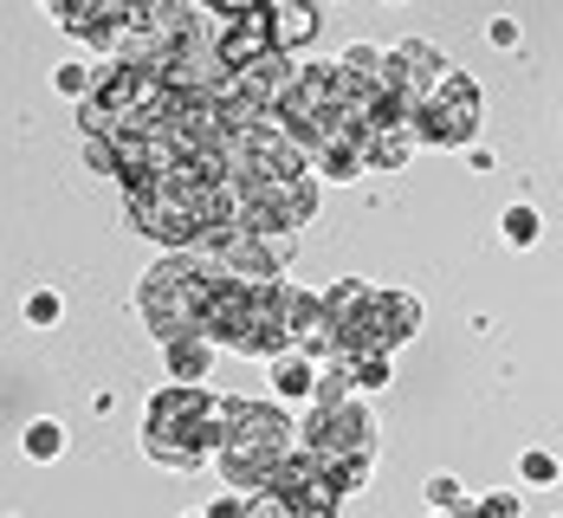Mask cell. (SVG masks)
<instances>
[{
    "label": "cell",
    "instance_id": "cell-1",
    "mask_svg": "<svg viewBox=\"0 0 563 518\" xmlns=\"http://www.w3.org/2000/svg\"><path fill=\"white\" fill-rule=\"evenodd\" d=\"M369 117H376V98H363V91L343 78L338 58H311V65H291V85H285L273 123L318 156V150H331V143H363Z\"/></svg>",
    "mask_w": 563,
    "mask_h": 518
},
{
    "label": "cell",
    "instance_id": "cell-2",
    "mask_svg": "<svg viewBox=\"0 0 563 518\" xmlns=\"http://www.w3.org/2000/svg\"><path fill=\"white\" fill-rule=\"evenodd\" d=\"M195 331L214 350H240V356L273 363V356L291 350V279H279V286H246V279H221L214 273Z\"/></svg>",
    "mask_w": 563,
    "mask_h": 518
},
{
    "label": "cell",
    "instance_id": "cell-3",
    "mask_svg": "<svg viewBox=\"0 0 563 518\" xmlns=\"http://www.w3.org/2000/svg\"><path fill=\"white\" fill-rule=\"evenodd\" d=\"M298 454V415L273 396H227V428H221V466L227 493H266L279 480V466Z\"/></svg>",
    "mask_w": 563,
    "mask_h": 518
},
{
    "label": "cell",
    "instance_id": "cell-4",
    "mask_svg": "<svg viewBox=\"0 0 563 518\" xmlns=\"http://www.w3.org/2000/svg\"><path fill=\"white\" fill-rule=\"evenodd\" d=\"M221 428H227V396L214 389H181L163 383L150 408H143V454L169 473H195V466H214L221 454Z\"/></svg>",
    "mask_w": 563,
    "mask_h": 518
},
{
    "label": "cell",
    "instance_id": "cell-5",
    "mask_svg": "<svg viewBox=\"0 0 563 518\" xmlns=\"http://www.w3.org/2000/svg\"><path fill=\"white\" fill-rule=\"evenodd\" d=\"M208 286H214V266H208L201 253H169V260H156V266L143 273V286H136V318L169 344V338H181V331L201 324Z\"/></svg>",
    "mask_w": 563,
    "mask_h": 518
},
{
    "label": "cell",
    "instance_id": "cell-6",
    "mask_svg": "<svg viewBox=\"0 0 563 518\" xmlns=\"http://www.w3.org/2000/svg\"><path fill=\"white\" fill-rule=\"evenodd\" d=\"M298 448H311L318 461H376V415L363 396L343 403H311L298 415Z\"/></svg>",
    "mask_w": 563,
    "mask_h": 518
},
{
    "label": "cell",
    "instance_id": "cell-7",
    "mask_svg": "<svg viewBox=\"0 0 563 518\" xmlns=\"http://www.w3.org/2000/svg\"><path fill=\"white\" fill-rule=\"evenodd\" d=\"M298 175H311V150L298 136H285L279 123H253L227 150V181L233 188H279V181H298Z\"/></svg>",
    "mask_w": 563,
    "mask_h": 518
},
{
    "label": "cell",
    "instance_id": "cell-8",
    "mask_svg": "<svg viewBox=\"0 0 563 518\" xmlns=\"http://www.w3.org/2000/svg\"><path fill=\"white\" fill-rule=\"evenodd\" d=\"M415 130H421V143L460 150V156H466V150L479 143V78L453 65L448 78H441V91L415 111Z\"/></svg>",
    "mask_w": 563,
    "mask_h": 518
},
{
    "label": "cell",
    "instance_id": "cell-9",
    "mask_svg": "<svg viewBox=\"0 0 563 518\" xmlns=\"http://www.w3.org/2000/svg\"><path fill=\"white\" fill-rule=\"evenodd\" d=\"M221 279H246V286H279L285 279V253L291 240H273V233H253V228H221L208 233V246H195Z\"/></svg>",
    "mask_w": 563,
    "mask_h": 518
},
{
    "label": "cell",
    "instance_id": "cell-10",
    "mask_svg": "<svg viewBox=\"0 0 563 518\" xmlns=\"http://www.w3.org/2000/svg\"><path fill=\"white\" fill-rule=\"evenodd\" d=\"M266 493L291 499L298 513H343V486H338V473H331V461H318L311 448H298V454H291V461L279 466V480H273Z\"/></svg>",
    "mask_w": 563,
    "mask_h": 518
},
{
    "label": "cell",
    "instance_id": "cell-11",
    "mask_svg": "<svg viewBox=\"0 0 563 518\" xmlns=\"http://www.w3.org/2000/svg\"><path fill=\"white\" fill-rule=\"evenodd\" d=\"M338 65H343V78L363 91V98H401V71H395V46H376V40H350L338 53Z\"/></svg>",
    "mask_w": 563,
    "mask_h": 518
},
{
    "label": "cell",
    "instance_id": "cell-12",
    "mask_svg": "<svg viewBox=\"0 0 563 518\" xmlns=\"http://www.w3.org/2000/svg\"><path fill=\"white\" fill-rule=\"evenodd\" d=\"M415 331H421V298H415V291H395V286H376V305H369V350L395 356Z\"/></svg>",
    "mask_w": 563,
    "mask_h": 518
},
{
    "label": "cell",
    "instance_id": "cell-13",
    "mask_svg": "<svg viewBox=\"0 0 563 518\" xmlns=\"http://www.w3.org/2000/svg\"><path fill=\"white\" fill-rule=\"evenodd\" d=\"M395 71H401V98L421 111V104L441 91V78L453 71V58L441 53L434 40H401V46H395Z\"/></svg>",
    "mask_w": 563,
    "mask_h": 518
},
{
    "label": "cell",
    "instance_id": "cell-14",
    "mask_svg": "<svg viewBox=\"0 0 563 518\" xmlns=\"http://www.w3.org/2000/svg\"><path fill=\"white\" fill-rule=\"evenodd\" d=\"M318 383H324V363L305 356V350H285V356L266 363V396L285 408H311L318 403Z\"/></svg>",
    "mask_w": 563,
    "mask_h": 518
},
{
    "label": "cell",
    "instance_id": "cell-15",
    "mask_svg": "<svg viewBox=\"0 0 563 518\" xmlns=\"http://www.w3.org/2000/svg\"><path fill=\"white\" fill-rule=\"evenodd\" d=\"M163 356H169V383H181V389H208L214 344H208L201 331H181V338H169V344H163Z\"/></svg>",
    "mask_w": 563,
    "mask_h": 518
},
{
    "label": "cell",
    "instance_id": "cell-16",
    "mask_svg": "<svg viewBox=\"0 0 563 518\" xmlns=\"http://www.w3.org/2000/svg\"><path fill=\"white\" fill-rule=\"evenodd\" d=\"M318 26H324V13H318V7H305V0L273 7V53H279V58L305 53V46L318 40Z\"/></svg>",
    "mask_w": 563,
    "mask_h": 518
},
{
    "label": "cell",
    "instance_id": "cell-17",
    "mask_svg": "<svg viewBox=\"0 0 563 518\" xmlns=\"http://www.w3.org/2000/svg\"><path fill=\"white\" fill-rule=\"evenodd\" d=\"M363 169H369V163H363V150H356V143H331V150H318V156H311V175H318L324 188H350Z\"/></svg>",
    "mask_w": 563,
    "mask_h": 518
},
{
    "label": "cell",
    "instance_id": "cell-18",
    "mask_svg": "<svg viewBox=\"0 0 563 518\" xmlns=\"http://www.w3.org/2000/svg\"><path fill=\"white\" fill-rule=\"evenodd\" d=\"M499 240H506L511 253L538 246V240H544V214H538L531 201H511V208H499Z\"/></svg>",
    "mask_w": 563,
    "mask_h": 518
},
{
    "label": "cell",
    "instance_id": "cell-19",
    "mask_svg": "<svg viewBox=\"0 0 563 518\" xmlns=\"http://www.w3.org/2000/svg\"><path fill=\"white\" fill-rule=\"evenodd\" d=\"M20 448H26V461L53 466L58 454H65V421H53V415H40V421H26V434H20Z\"/></svg>",
    "mask_w": 563,
    "mask_h": 518
},
{
    "label": "cell",
    "instance_id": "cell-20",
    "mask_svg": "<svg viewBox=\"0 0 563 518\" xmlns=\"http://www.w3.org/2000/svg\"><path fill=\"white\" fill-rule=\"evenodd\" d=\"M98 71H104V65H91V58H65V65L53 71V91H58V98H71V104H91Z\"/></svg>",
    "mask_w": 563,
    "mask_h": 518
},
{
    "label": "cell",
    "instance_id": "cell-21",
    "mask_svg": "<svg viewBox=\"0 0 563 518\" xmlns=\"http://www.w3.org/2000/svg\"><path fill=\"white\" fill-rule=\"evenodd\" d=\"M343 370H350L356 396H376V389H389L395 383V356H383V350H363V356H350Z\"/></svg>",
    "mask_w": 563,
    "mask_h": 518
},
{
    "label": "cell",
    "instance_id": "cell-22",
    "mask_svg": "<svg viewBox=\"0 0 563 518\" xmlns=\"http://www.w3.org/2000/svg\"><path fill=\"white\" fill-rule=\"evenodd\" d=\"M421 499H428V513H434V518H448V513H466V506H473V493H466V486H460L453 473H434V480L421 486Z\"/></svg>",
    "mask_w": 563,
    "mask_h": 518
},
{
    "label": "cell",
    "instance_id": "cell-23",
    "mask_svg": "<svg viewBox=\"0 0 563 518\" xmlns=\"http://www.w3.org/2000/svg\"><path fill=\"white\" fill-rule=\"evenodd\" d=\"M558 473H563V461L551 448H525V454H518V480H525V486H558Z\"/></svg>",
    "mask_w": 563,
    "mask_h": 518
},
{
    "label": "cell",
    "instance_id": "cell-24",
    "mask_svg": "<svg viewBox=\"0 0 563 518\" xmlns=\"http://www.w3.org/2000/svg\"><path fill=\"white\" fill-rule=\"evenodd\" d=\"M58 318H65V298H58L53 286H40L33 298H26V324H33V331H53Z\"/></svg>",
    "mask_w": 563,
    "mask_h": 518
},
{
    "label": "cell",
    "instance_id": "cell-25",
    "mask_svg": "<svg viewBox=\"0 0 563 518\" xmlns=\"http://www.w3.org/2000/svg\"><path fill=\"white\" fill-rule=\"evenodd\" d=\"M473 513H479V518H525V506H518V493H511V486H499V493H479V499H473Z\"/></svg>",
    "mask_w": 563,
    "mask_h": 518
},
{
    "label": "cell",
    "instance_id": "cell-26",
    "mask_svg": "<svg viewBox=\"0 0 563 518\" xmlns=\"http://www.w3.org/2000/svg\"><path fill=\"white\" fill-rule=\"evenodd\" d=\"M85 169H91V175H111V181H117V143H104V136H85Z\"/></svg>",
    "mask_w": 563,
    "mask_h": 518
},
{
    "label": "cell",
    "instance_id": "cell-27",
    "mask_svg": "<svg viewBox=\"0 0 563 518\" xmlns=\"http://www.w3.org/2000/svg\"><path fill=\"white\" fill-rule=\"evenodd\" d=\"M486 40H493L499 53H518V40H525V26H518L511 13H493V20H486Z\"/></svg>",
    "mask_w": 563,
    "mask_h": 518
},
{
    "label": "cell",
    "instance_id": "cell-28",
    "mask_svg": "<svg viewBox=\"0 0 563 518\" xmlns=\"http://www.w3.org/2000/svg\"><path fill=\"white\" fill-rule=\"evenodd\" d=\"M201 513L208 518H253V493H221V499H208Z\"/></svg>",
    "mask_w": 563,
    "mask_h": 518
},
{
    "label": "cell",
    "instance_id": "cell-29",
    "mask_svg": "<svg viewBox=\"0 0 563 518\" xmlns=\"http://www.w3.org/2000/svg\"><path fill=\"white\" fill-rule=\"evenodd\" d=\"M253 518H318V513H298L279 493H253Z\"/></svg>",
    "mask_w": 563,
    "mask_h": 518
},
{
    "label": "cell",
    "instance_id": "cell-30",
    "mask_svg": "<svg viewBox=\"0 0 563 518\" xmlns=\"http://www.w3.org/2000/svg\"><path fill=\"white\" fill-rule=\"evenodd\" d=\"M331 473H338L343 499H350V493H363V486H369V473H376V466H369V461H338Z\"/></svg>",
    "mask_w": 563,
    "mask_h": 518
},
{
    "label": "cell",
    "instance_id": "cell-31",
    "mask_svg": "<svg viewBox=\"0 0 563 518\" xmlns=\"http://www.w3.org/2000/svg\"><path fill=\"white\" fill-rule=\"evenodd\" d=\"M466 169H473V175H493V169H499V156H493L486 143H473V150H466Z\"/></svg>",
    "mask_w": 563,
    "mask_h": 518
},
{
    "label": "cell",
    "instance_id": "cell-32",
    "mask_svg": "<svg viewBox=\"0 0 563 518\" xmlns=\"http://www.w3.org/2000/svg\"><path fill=\"white\" fill-rule=\"evenodd\" d=\"M448 518H479V513H473V506H466V513H448Z\"/></svg>",
    "mask_w": 563,
    "mask_h": 518
},
{
    "label": "cell",
    "instance_id": "cell-33",
    "mask_svg": "<svg viewBox=\"0 0 563 518\" xmlns=\"http://www.w3.org/2000/svg\"><path fill=\"white\" fill-rule=\"evenodd\" d=\"M181 518H208V513H181Z\"/></svg>",
    "mask_w": 563,
    "mask_h": 518
}]
</instances>
